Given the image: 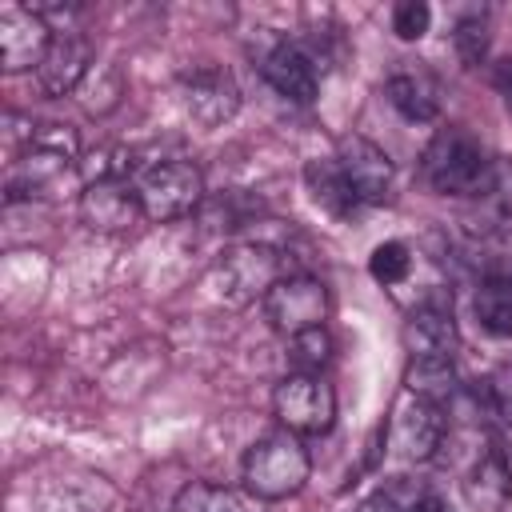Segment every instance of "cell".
I'll use <instances>...</instances> for the list:
<instances>
[{"mask_svg": "<svg viewBox=\"0 0 512 512\" xmlns=\"http://www.w3.org/2000/svg\"><path fill=\"white\" fill-rule=\"evenodd\" d=\"M472 312L476 324L496 336V340H512V280L508 276H488L480 280L476 296H472Z\"/></svg>", "mask_w": 512, "mask_h": 512, "instance_id": "21", "label": "cell"}, {"mask_svg": "<svg viewBox=\"0 0 512 512\" xmlns=\"http://www.w3.org/2000/svg\"><path fill=\"white\" fill-rule=\"evenodd\" d=\"M76 172L84 176V184H108V180H128L132 172V152L124 144H100L92 152L80 156Z\"/></svg>", "mask_w": 512, "mask_h": 512, "instance_id": "23", "label": "cell"}, {"mask_svg": "<svg viewBox=\"0 0 512 512\" xmlns=\"http://www.w3.org/2000/svg\"><path fill=\"white\" fill-rule=\"evenodd\" d=\"M492 84H496V92L504 96V104L512 108V56L496 64V72H492Z\"/></svg>", "mask_w": 512, "mask_h": 512, "instance_id": "30", "label": "cell"}, {"mask_svg": "<svg viewBox=\"0 0 512 512\" xmlns=\"http://www.w3.org/2000/svg\"><path fill=\"white\" fill-rule=\"evenodd\" d=\"M384 96L408 124H428L440 116V84L424 68H396L384 80Z\"/></svg>", "mask_w": 512, "mask_h": 512, "instance_id": "16", "label": "cell"}, {"mask_svg": "<svg viewBox=\"0 0 512 512\" xmlns=\"http://www.w3.org/2000/svg\"><path fill=\"white\" fill-rule=\"evenodd\" d=\"M136 196L144 208V220L172 224L204 208V172L192 160H164L148 164L136 180Z\"/></svg>", "mask_w": 512, "mask_h": 512, "instance_id": "4", "label": "cell"}, {"mask_svg": "<svg viewBox=\"0 0 512 512\" xmlns=\"http://www.w3.org/2000/svg\"><path fill=\"white\" fill-rule=\"evenodd\" d=\"M172 512H264V500L252 496L248 488L232 484H212V480H192L176 492Z\"/></svg>", "mask_w": 512, "mask_h": 512, "instance_id": "19", "label": "cell"}, {"mask_svg": "<svg viewBox=\"0 0 512 512\" xmlns=\"http://www.w3.org/2000/svg\"><path fill=\"white\" fill-rule=\"evenodd\" d=\"M368 272H372L376 284H400V280L412 272V252H408V244H400V240L376 244L372 256H368Z\"/></svg>", "mask_w": 512, "mask_h": 512, "instance_id": "27", "label": "cell"}, {"mask_svg": "<svg viewBox=\"0 0 512 512\" xmlns=\"http://www.w3.org/2000/svg\"><path fill=\"white\" fill-rule=\"evenodd\" d=\"M312 476V456L292 432H268L244 452V488L252 496L268 500H288L296 496Z\"/></svg>", "mask_w": 512, "mask_h": 512, "instance_id": "3", "label": "cell"}, {"mask_svg": "<svg viewBox=\"0 0 512 512\" xmlns=\"http://www.w3.org/2000/svg\"><path fill=\"white\" fill-rule=\"evenodd\" d=\"M180 104L192 124L200 128H224L240 112V84L220 64H200L180 76Z\"/></svg>", "mask_w": 512, "mask_h": 512, "instance_id": "8", "label": "cell"}, {"mask_svg": "<svg viewBox=\"0 0 512 512\" xmlns=\"http://www.w3.org/2000/svg\"><path fill=\"white\" fill-rule=\"evenodd\" d=\"M260 76L292 104H312L316 100V60L296 40H276L260 56Z\"/></svg>", "mask_w": 512, "mask_h": 512, "instance_id": "14", "label": "cell"}, {"mask_svg": "<svg viewBox=\"0 0 512 512\" xmlns=\"http://www.w3.org/2000/svg\"><path fill=\"white\" fill-rule=\"evenodd\" d=\"M304 184H308L312 200H316L328 216H336V220H352V216L364 208V204L356 200V192L348 188L344 172L336 168V160H308V164H304Z\"/></svg>", "mask_w": 512, "mask_h": 512, "instance_id": "20", "label": "cell"}, {"mask_svg": "<svg viewBox=\"0 0 512 512\" xmlns=\"http://www.w3.org/2000/svg\"><path fill=\"white\" fill-rule=\"evenodd\" d=\"M92 72V44L80 32H56L40 68H36V84L44 96L60 100L68 92H76Z\"/></svg>", "mask_w": 512, "mask_h": 512, "instance_id": "13", "label": "cell"}, {"mask_svg": "<svg viewBox=\"0 0 512 512\" xmlns=\"http://www.w3.org/2000/svg\"><path fill=\"white\" fill-rule=\"evenodd\" d=\"M420 172H424L428 188L440 196L480 200L492 188L496 156L464 124H448L428 140V148L420 156Z\"/></svg>", "mask_w": 512, "mask_h": 512, "instance_id": "1", "label": "cell"}, {"mask_svg": "<svg viewBox=\"0 0 512 512\" xmlns=\"http://www.w3.org/2000/svg\"><path fill=\"white\" fill-rule=\"evenodd\" d=\"M52 36H56L52 24L36 16L28 4H4L0 8V68L4 72L40 68Z\"/></svg>", "mask_w": 512, "mask_h": 512, "instance_id": "11", "label": "cell"}, {"mask_svg": "<svg viewBox=\"0 0 512 512\" xmlns=\"http://www.w3.org/2000/svg\"><path fill=\"white\" fill-rule=\"evenodd\" d=\"M416 512H452V508H448V504H444L436 492H428V496H424V504H420Z\"/></svg>", "mask_w": 512, "mask_h": 512, "instance_id": "31", "label": "cell"}, {"mask_svg": "<svg viewBox=\"0 0 512 512\" xmlns=\"http://www.w3.org/2000/svg\"><path fill=\"white\" fill-rule=\"evenodd\" d=\"M116 488L88 468L20 476L8 488V512H112Z\"/></svg>", "mask_w": 512, "mask_h": 512, "instance_id": "2", "label": "cell"}, {"mask_svg": "<svg viewBox=\"0 0 512 512\" xmlns=\"http://www.w3.org/2000/svg\"><path fill=\"white\" fill-rule=\"evenodd\" d=\"M260 304H264L268 324L280 336H300L308 328H324L328 308H332V296H328L324 280H316L308 272H288V276H280L268 288V296Z\"/></svg>", "mask_w": 512, "mask_h": 512, "instance_id": "7", "label": "cell"}, {"mask_svg": "<svg viewBox=\"0 0 512 512\" xmlns=\"http://www.w3.org/2000/svg\"><path fill=\"white\" fill-rule=\"evenodd\" d=\"M404 340L412 356L420 352H452L456 348V320H452V300L448 296H424L404 324Z\"/></svg>", "mask_w": 512, "mask_h": 512, "instance_id": "15", "label": "cell"}, {"mask_svg": "<svg viewBox=\"0 0 512 512\" xmlns=\"http://www.w3.org/2000/svg\"><path fill=\"white\" fill-rule=\"evenodd\" d=\"M120 96H124V76H120V68H116V64H92L88 80L76 88L80 108H84V112H92V116L112 112V108L120 104Z\"/></svg>", "mask_w": 512, "mask_h": 512, "instance_id": "22", "label": "cell"}, {"mask_svg": "<svg viewBox=\"0 0 512 512\" xmlns=\"http://www.w3.org/2000/svg\"><path fill=\"white\" fill-rule=\"evenodd\" d=\"M484 404H488L492 416H500L504 424H512V364H500L484 380Z\"/></svg>", "mask_w": 512, "mask_h": 512, "instance_id": "29", "label": "cell"}, {"mask_svg": "<svg viewBox=\"0 0 512 512\" xmlns=\"http://www.w3.org/2000/svg\"><path fill=\"white\" fill-rule=\"evenodd\" d=\"M488 40H492V32H488V20H484V16H464V20H456L452 48H456V60H460L464 68H476V64L488 56Z\"/></svg>", "mask_w": 512, "mask_h": 512, "instance_id": "26", "label": "cell"}, {"mask_svg": "<svg viewBox=\"0 0 512 512\" xmlns=\"http://www.w3.org/2000/svg\"><path fill=\"white\" fill-rule=\"evenodd\" d=\"M448 436V412L444 404H432V400H416L404 392V404L396 408V420H392V448L400 460L408 464H428L440 444Z\"/></svg>", "mask_w": 512, "mask_h": 512, "instance_id": "10", "label": "cell"}, {"mask_svg": "<svg viewBox=\"0 0 512 512\" xmlns=\"http://www.w3.org/2000/svg\"><path fill=\"white\" fill-rule=\"evenodd\" d=\"M332 160H336V168L344 172V180H348V188L356 192L360 204H384V200L392 196L396 164H392V156H388L380 144H372L368 136H356V132L340 136Z\"/></svg>", "mask_w": 512, "mask_h": 512, "instance_id": "9", "label": "cell"}, {"mask_svg": "<svg viewBox=\"0 0 512 512\" xmlns=\"http://www.w3.org/2000/svg\"><path fill=\"white\" fill-rule=\"evenodd\" d=\"M272 412L292 436H324L336 424V392L324 376L288 372L272 388Z\"/></svg>", "mask_w": 512, "mask_h": 512, "instance_id": "5", "label": "cell"}, {"mask_svg": "<svg viewBox=\"0 0 512 512\" xmlns=\"http://www.w3.org/2000/svg\"><path fill=\"white\" fill-rule=\"evenodd\" d=\"M404 392L416 396V400L452 404V396H460V372H456L452 352H420V356H408Z\"/></svg>", "mask_w": 512, "mask_h": 512, "instance_id": "17", "label": "cell"}, {"mask_svg": "<svg viewBox=\"0 0 512 512\" xmlns=\"http://www.w3.org/2000/svg\"><path fill=\"white\" fill-rule=\"evenodd\" d=\"M432 488H424L420 480H408V476H396V480H388V484H380L356 512H416L420 504H424V496H428Z\"/></svg>", "mask_w": 512, "mask_h": 512, "instance_id": "24", "label": "cell"}, {"mask_svg": "<svg viewBox=\"0 0 512 512\" xmlns=\"http://www.w3.org/2000/svg\"><path fill=\"white\" fill-rule=\"evenodd\" d=\"M280 248L276 244H264V240H240L232 244L220 260H216V284H220V296L228 304H248V300H264L268 288L280 280Z\"/></svg>", "mask_w": 512, "mask_h": 512, "instance_id": "6", "label": "cell"}, {"mask_svg": "<svg viewBox=\"0 0 512 512\" xmlns=\"http://www.w3.org/2000/svg\"><path fill=\"white\" fill-rule=\"evenodd\" d=\"M428 24H432V8L424 0H400L392 8V32L400 40H420L428 32Z\"/></svg>", "mask_w": 512, "mask_h": 512, "instance_id": "28", "label": "cell"}, {"mask_svg": "<svg viewBox=\"0 0 512 512\" xmlns=\"http://www.w3.org/2000/svg\"><path fill=\"white\" fill-rule=\"evenodd\" d=\"M144 220L136 184L108 180V184H84L80 192V224L104 236H124Z\"/></svg>", "mask_w": 512, "mask_h": 512, "instance_id": "12", "label": "cell"}, {"mask_svg": "<svg viewBox=\"0 0 512 512\" xmlns=\"http://www.w3.org/2000/svg\"><path fill=\"white\" fill-rule=\"evenodd\" d=\"M464 496L476 512H504L512 500V468L500 448H484L464 480Z\"/></svg>", "mask_w": 512, "mask_h": 512, "instance_id": "18", "label": "cell"}, {"mask_svg": "<svg viewBox=\"0 0 512 512\" xmlns=\"http://www.w3.org/2000/svg\"><path fill=\"white\" fill-rule=\"evenodd\" d=\"M328 360H332V336L324 328H308L300 336H288V364H292V372L320 376V368H328Z\"/></svg>", "mask_w": 512, "mask_h": 512, "instance_id": "25", "label": "cell"}]
</instances>
